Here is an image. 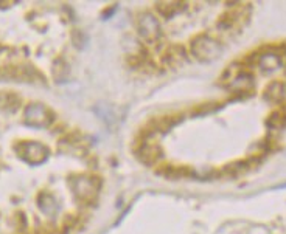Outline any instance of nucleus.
I'll return each mask as SVG.
<instances>
[{
	"label": "nucleus",
	"mask_w": 286,
	"mask_h": 234,
	"mask_svg": "<svg viewBox=\"0 0 286 234\" xmlns=\"http://www.w3.org/2000/svg\"><path fill=\"white\" fill-rule=\"evenodd\" d=\"M177 11L179 24H174L168 11L145 13L138 22V37L141 39V54L151 61V64L168 66L173 61H182L188 56L199 59H210L222 51L224 42L229 34L222 31H201L199 19L206 14V10Z\"/></svg>",
	"instance_id": "obj_1"
}]
</instances>
